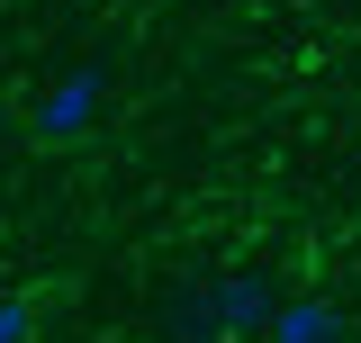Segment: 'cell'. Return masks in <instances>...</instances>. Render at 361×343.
<instances>
[{
    "mask_svg": "<svg viewBox=\"0 0 361 343\" xmlns=\"http://www.w3.org/2000/svg\"><path fill=\"white\" fill-rule=\"evenodd\" d=\"M163 325H172V335H190V343H208V335H217V299H208V289H190V299L163 307Z\"/></svg>",
    "mask_w": 361,
    "mask_h": 343,
    "instance_id": "4",
    "label": "cell"
},
{
    "mask_svg": "<svg viewBox=\"0 0 361 343\" xmlns=\"http://www.w3.org/2000/svg\"><path fill=\"white\" fill-rule=\"evenodd\" d=\"M262 343H343V307L334 299H280Z\"/></svg>",
    "mask_w": 361,
    "mask_h": 343,
    "instance_id": "3",
    "label": "cell"
},
{
    "mask_svg": "<svg viewBox=\"0 0 361 343\" xmlns=\"http://www.w3.org/2000/svg\"><path fill=\"white\" fill-rule=\"evenodd\" d=\"M27 325H37V307H27V299H0V343H27Z\"/></svg>",
    "mask_w": 361,
    "mask_h": 343,
    "instance_id": "5",
    "label": "cell"
},
{
    "mask_svg": "<svg viewBox=\"0 0 361 343\" xmlns=\"http://www.w3.org/2000/svg\"><path fill=\"white\" fill-rule=\"evenodd\" d=\"M208 299H217V335H271V316H280L271 271H226L208 280Z\"/></svg>",
    "mask_w": 361,
    "mask_h": 343,
    "instance_id": "2",
    "label": "cell"
},
{
    "mask_svg": "<svg viewBox=\"0 0 361 343\" xmlns=\"http://www.w3.org/2000/svg\"><path fill=\"white\" fill-rule=\"evenodd\" d=\"M99 109H109V82L90 73V64H73V73H54L45 82V100H37V145H82L90 127H99Z\"/></svg>",
    "mask_w": 361,
    "mask_h": 343,
    "instance_id": "1",
    "label": "cell"
}]
</instances>
